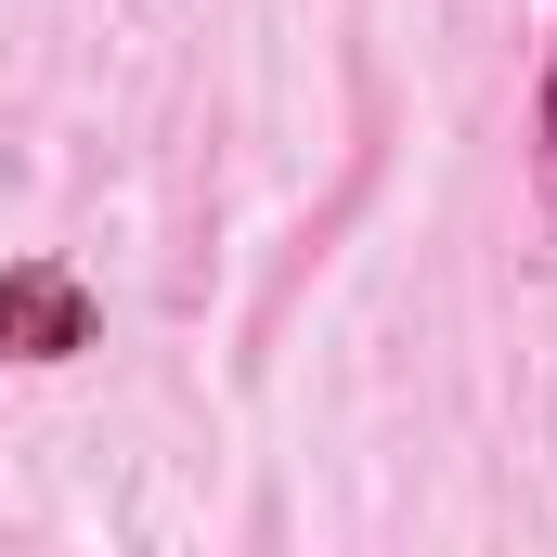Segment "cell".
<instances>
[{"label": "cell", "instance_id": "obj_2", "mask_svg": "<svg viewBox=\"0 0 557 557\" xmlns=\"http://www.w3.org/2000/svg\"><path fill=\"white\" fill-rule=\"evenodd\" d=\"M545 143H557V78H545Z\"/></svg>", "mask_w": 557, "mask_h": 557}, {"label": "cell", "instance_id": "obj_1", "mask_svg": "<svg viewBox=\"0 0 557 557\" xmlns=\"http://www.w3.org/2000/svg\"><path fill=\"white\" fill-rule=\"evenodd\" d=\"M78 324H91V311H78V285H65V273H0V350H13V363L78 350Z\"/></svg>", "mask_w": 557, "mask_h": 557}]
</instances>
